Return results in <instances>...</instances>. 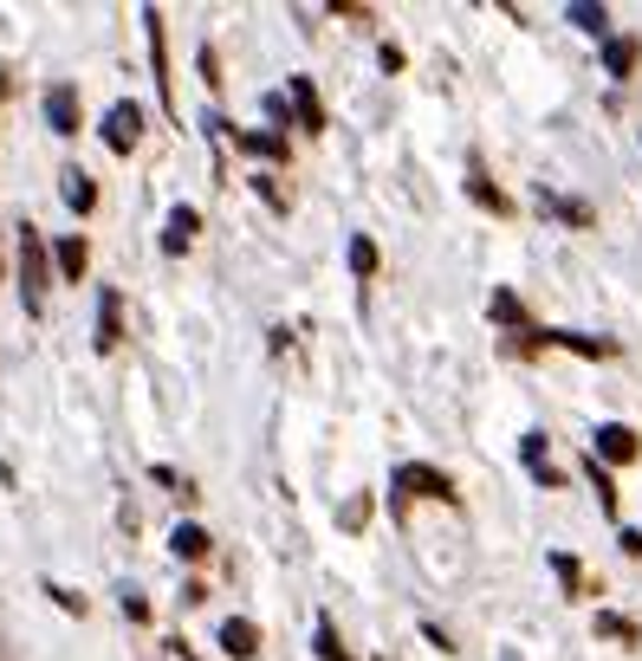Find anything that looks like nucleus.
<instances>
[{"label":"nucleus","mask_w":642,"mask_h":661,"mask_svg":"<svg viewBox=\"0 0 642 661\" xmlns=\"http://www.w3.org/2000/svg\"><path fill=\"white\" fill-rule=\"evenodd\" d=\"M221 649L234 661H254V655H260V629L247 623V616H227V623H221Z\"/></svg>","instance_id":"nucleus-6"},{"label":"nucleus","mask_w":642,"mask_h":661,"mask_svg":"<svg viewBox=\"0 0 642 661\" xmlns=\"http://www.w3.org/2000/svg\"><path fill=\"white\" fill-rule=\"evenodd\" d=\"M552 571H559V578H565V584H577V578H584V571H577V558H565V551H559V558H552Z\"/></svg>","instance_id":"nucleus-25"},{"label":"nucleus","mask_w":642,"mask_h":661,"mask_svg":"<svg viewBox=\"0 0 642 661\" xmlns=\"http://www.w3.org/2000/svg\"><path fill=\"white\" fill-rule=\"evenodd\" d=\"M46 596H59V610H66V616H85V596H78V590H66V584H46Z\"/></svg>","instance_id":"nucleus-23"},{"label":"nucleus","mask_w":642,"mask_h":661,"mask_svg":"<svg viewBox=\"0 0 642 661\" xmlns=\"http://www.w3.org/2000/svg\"><path fill=\"white\" fill-rule=\"evenodd\" d=\"M312 642H318V661H357V655H350V649L338 642V623H332V616H318Z\"/></svg>","instance_id":"nucleus-13"},{"label":"nucleus","mask_w":642,"mask_h":661,"mask_svg":"<svg viewBox=\"0 0 642 661\" xmlns=\"http://www.w3.org/2000/svg\"><path fill=\"white\" fill-rule=\"evenodd\" d=\"M0 91H7V72H0Z\"/></svg>","instance_id":"nucleus-27"},{"label":"nucleus","mask_w":642,"mask_h":661,"mask_svg":"<svg viewBox=\"0 0 642 661\" xmlns=\"http://www.w3.org/2000/svg\"><path fill=\"white\" fill-rule=\"evenodd\" d=\"M169 545H176V558L201 564V558H208V532H201V525H176V539H169Z\"/></svg>","instance_id":"nucleus-14"},{"label":"nucleus","mask_w":642,"mask_h":661,"mask_svg":"<svg viewBox=\"0 0 642 661\" xmlns=\"http://www.w3.org/2000/svg\"><path fill=\"white\" fill-rule=\"evenodd\" d=\"M85 259H91V247H85L78 234H66V240H59V273H66V279H85Z\"/></svg>","instance_id":"nucleus-17"},{"label":"nucleus","mask_w":642,"mask_h":661,"mask_svg":"<svg viewBox=\"0 0 642 661\" xmlns=\"http://www.w3.org/2000/svg\"><path fill=\"white\" fill-rule=\"evenodd\" d=\"M565 220H577V227H591V201H552Z\"/></svg>","instance_id":"nucleus-24"},{"label":"nucleus","mask_w":642,"mask_h":661,"mask_svg":"<svg viewBox=\"0 0 642 661\" xmlns=\"http://www.w3.org/2000/svg\"><path fill=\"white\" fill-rule=\"evenodd\" d=\"M59 188H66V208H72V215H91V208H98V188H91V176H85V169H66V176H59Z\"/></svg>","instance_id":"nucleus-10"},{"label":"nucleus","mask_w":642,"mask_h":661,"mask_svg":"<svg viewBox=\"0 0 642 661\" xmlns=\"http://www.w3.org/2000/svg\"><path fill=\"white\" fill-rule=\"evenodd\" d=\"M117 337H124V298H117V286H105V298H98V351H117Z\"/></svg>","instance_id":"nucleus-7"},{"label":"nucleus","mask_w":642,"mask_h":661,"mask_svg":"<svg viewBox=\"0 0 642 661\" xmlns=\"http://www.w3.org/2000/svg\"><path fill=\"white\" fill-rule=\"evenodd\" d=\"M520 461H526L532 474H545V435H526V441H520Z\"/></svg>","instance_id":"nucleus-22"},{"label":"nucleus","mask_w":642,"mask_h":661,"mask_svg":"<svg viewBox=\"0 0 642 661\" xmlns=\"http://www.w3.org/2000/svg\"><path fill=\"white\" fill-rule=\"evenodd\" d=\"M604 66H610V78H630V72H636V39H610Z\"/></svg>","instance_id":"nucleus-18"},{"label":"nucleus","mask_w":642,"mask_h":661,"mask_svg":"<svg viewBox=\"0 0 642 661\" xmlns=\"http://www.w3.org/2000/svg\"><path fill=\"white\" fill-rule=\"evenodd\" d=\"M545 344H565V351H577V357H610L604 337H577V331H545Z\"/></svg>","instance_id":"nucleus-16"},{"label":"nucleus","mask_w":642,"mask_h":661,"mask_svg":"<svg viewBox=\"0 0 642 661\" xmlns=\"http://www.w3.org/2000/svg\"><path fill=\"white\" fill-rule=\"evenodd\" d=\"M46 124H52V137H78V91L72 85H52V91H46Z\"/></svg>","instance_id":"nucleus-5"},{"label":"nucleus","mask_w":642,"mask_h":661,"mask_svg":"<svg viewBox=\"0 0 642 661\" xmlns=\"http://www.w3.org/2000/svg\"><path fill=\"white\" fill-rule=\"evenodd\" d=\"M396 493H422V500H454V480L442 467H403L396 474Z\"/></svg>","instance_id":"nucleus-4"},{"label":"nucleus","mask_w":642,"mask_h":661,"mask_svg":"<svg viewBox=\"0 0 642 661\" xmlns=\"http://www.w3.org/2000/svg\"><path fill=\"white\" fill-rule=\"evenodd\" d=\"M597 635H610V642H636V623H623V616H597Z\"/></svg>","instance_id":"nucleus-21"},{"label":"nucleus","mask_w":642,"mask_h":661,"mask_svg":"<svg viewBox=\"0 0 642 661\" xmlns=\"http://www.w3.org/2000/svg\"><path fill=\"white\" fill-rule=\"evenodd\" d=\"M467 195H474L481 208H493V215H506V195L487 182V169H481V162H467Z\"/></svg>","instance_id":"nucleus-12"},{"label":"nucleus","mask_w":642,"mask_h":661,"mask_svg":"<svg viewBox=\"0 0 642 661\" xmlns=\"http://www.w3.org/2000/svg\"><path fill=\"white\" fill-rule=\"evenodd\" d=\"M636 428H623V422H604V428H597V454H591V461H610V467H623V461H636Z\"/></svg>","instance_id":"nucleus-3"},{"label":"nucleus","mask_w":642,"mask_h":661,"mask_svg":"<svg viewBox=\"0 0 642 661\" xmlns=\"http://www.w3.org/2000/svg\"><path fill=\"white\" fill-rule=\"evenodd\" d=\"M195 234H201V215H195V208H176L169 227H162V254H189Z\"/></svg>","instance_id":"nucleus-8"},{"label":"nucleus","mask_w":642,"mask_h":661,"mask_svg":"<svg viewBox=\"0 0 642 661\" xmlns=\"http://www.w3.org/2000/svg\"><path fill=\"white\" fill-rule=\"evenodd\" d=\"M105 144H111L117 156H130V149L144 144V110H137V105H111V110H105Z\"/></svg>","instance_id":"nucleus-2"},{"label":"nucleus","mask_w":642,"mask_h":661,"mask_svg":"<svg viewBox=\"0 0 642 661\" xmlns=\"http://www.w3.org/2000/svg\"><path fill=\"white\" fill-rule=\"evenodd\" d=\"M350 266H357V279H371V273H377V240L357 234V240H350Z\"/></svg>","instance_id":"nucleus-19"},{"label":"nucleus","mask_w":642,"mask_h":661,"mask_svg":"<svg viewBox=\"0 0 642 661\" xmlns=\"http://www.w3.org/2000/svg\"><path fill=\"white\" fill-rule=\"evenodd\" d=\"M493 318H500V325H520V318H526V305H520L513 293H493Z\"/></svg>","instance_id":"nucleus-20"},{"label":"nucleus","mask_w":642,"mask_h":661,"mask_svg":"<svg viewBox=\"0 0 642 661\" xmlns=\"http://www.w3.org/2000/svg\"><path fill=\"white\" fill-rule=\"evenodd\" d=\"M52 286V266H46V240H39V227H20V293L27 305L39 312V298Z\"/></svg>","instance_id":"nucleus-1"},{"label":"nucleus","mask_w":642,"mask_h":661,"mask_svg":"<svg viewBox=\"0 0 642 661\" xmlns=\"http://www.w3.org/2000/svg\"><path fill=\"white\" fill-rule=\"evenodd\" d=\"M623 551H630V558H642V532H623Z\"/></svg>","instance_id":"nucleus-26"},{"label":"nucleus","mask_w":642,"mask_h":661,"mask_svg":"<svg viewBox=\"0 0 642 661\" xmlns=\"http://www.w3.org/2000/svg\"><path fill=\"white\" fill-rule=\"evenodd\" d=\"M286 98H293V110H299V124H305V130H325V105H318L312 78H293V85H286Z\"/></svg>","instance_id":"nucleus-9"},{"label":"nucleus","mask_w":642,"mask_h":661,"mask_svg":"<svg viewBox=\"0 0 642 661\" xmlns=\"http://www.w3.org/2000/svg\"><path fill=\"white\" fill-rule=\"evenodd\" d=\"M565 13H571V27H584V33H597V39L610 33V13L604 7H591V0H571Z\"/></svg>","instance_id":"nucleus-15"},{"label":"nucleus","mask_w":642,"mask_h":661,"mask_svg":"<svg viewBox=\"0 0 642 661\" xmlns=\"http://www.w3.org/2000/svg\"><path fill=\"white\" fill-rule=\"evenodd\" d=\"M234 144L247 149V156H266V162H286V137H273V130H240Z\"/></svg>","instance_id":"nucleus-11"}]
</instances>
